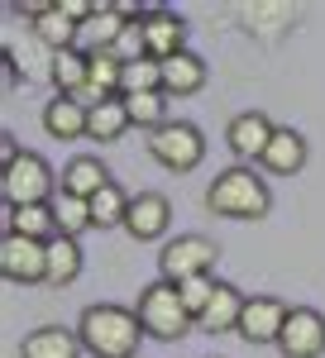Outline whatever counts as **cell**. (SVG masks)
<instances>
[{
  "label": "cell",
  "mask_w": 325,
  "mask_h": 358,
  "mask_svg": "<svg viewBox=\"0 0 325 358\" xmlns=\"http://www.w3.org/2000/svg\"><path fill=\"white\" fill-rule=\"evenodd\" d=\"M77 339L91 358H139L144 325H139L134 310H125V306H115V301H96L81 310Z\"/></svg>",
  "instance_id": "cell-1"
},
{
  "label": "cell",
  "mask_w": 325,
  "mask_h": 358,
  "mask_svg": "<svg viewBox=\"0 0 325 358\" xmlns=\"http://www.w3.org/2000/svg\"><path fill=\"white\" fill-rule=\"evenodd\" d=\"M206 206H211V215H225V220H263L272 196H268V182L254 167L235 163L206 187Z\"/></svg>",
  "instance_id": "cell-2"
},
{
  "label": "cell",
  "mask_w": 325,
  "mask_h": 358,
  "mask_svg": "<svg viewBox=\"0 0 325 358\" xmlns=\"http://www.w3.org/2000/svg\"><path fill=\"white\" fill-rule=\"evenodd\" d=\"M134 315H139V325H144V334H148V339H162V344L182 339V334L196 325L191 310L182 306V292H177L172 282H153V287H144V292H139Z\"/></svg>",
  "instance_id": "cell-3"
},
{
  "label": "cell",
  "mask_w": 325,
  "mask_h": 358,
  "mask_svg": "<svg viewBox=\"0 0 325 358\" xmlns=\"http://www.w3.org/2000/svg\"><path fill=\"white\" fill-rule=\"evenodd\" d=\"M53 167L43 163L39 153H20L10 167H0V196H5V210H20V206H53Z\"/></svg>",
  "instance_id": "cell-4"
},
{
  "label": "cell",
  "mask_w": 325,
  "mask_h": 358,
  "mask_svg": "<svg viewBox=\"0 0 325 358\" xmlns=\"http://www.w3.org/2000/svg\"><path fill=\"white\" fill-rule=\"evenodd\" d=\"M144 143H148V158L158 167H167V172H191L206 158V134L191 120H167L162 129L144 134Z\"/></svg>",
  "instance_id": "cell-5"
},
{
  "label": "cell",
  "mask_w": 325,
  "mask_h": 358,
  "mask_svg": "<svg viewBox=\"0 0 325 358\" xmlns=\"http://www.w3.org/2000/svg\"><path fill=\"white\" fill-rule=\"evenodd\" d=\"M220 263V248L206 234H177L158 248V273L162 282H187V277H211V268Z\"/></svg>",
  "instance_id": "cell-6"
},
{
  "label": "cell",
  "mask_w": 325,
  "mask_h": 358,
  "mask_svg": "<svg viewBox=\"0 0 325 358\" xmlns=\"http://www.w3.org/2000/svg\"><path fill=\"white\" fill-rule=\"evenodd\" d=\"M0 273L20 287H39L48 282V244L43 239H25V234H5L0 239Z\"/></svg>",
  "instance_id": "cell-7"
},
{
  "label": "cell",
  "mask_w": 325,
  "mask_h": 358,
  "mask_svg": "<svg viewBox=\"0 0 325 358\" xmlns=\"http://www.w3.org/2000/svg\"><path fill=\"white\" fill-rule=\"evenodd\" d=\"M277 354L282 358H321L325 354V315L311 306H292L282 339H277Z\"/></svg>",
  "instance_id": "cell-8"
},
{
  "label": "cell",
  "mask_w": 325,
  "mask_h": 358,
  "mask_svg": "<svg viewBox=\"0 0 325 358\" xmlns=\"http://www.w3.org/2000/svg\"><path fill=\"white\" fill-rule=\"evenodd\" d=\"M272 134H277V124H272L263 110H244V115H235V120H230L225 143H230V153H235V158L249 167V163H263V153H268Z\"/></svg>",
  "instance_id": "cell-9"
},
{
  "label": "cell",
  "mask_w": 325,
  "mask_h": 358,
  "mask_svg": "<svg viewBox=\"0 0 325 358\" xmlns=\"http://www.w3.org/2000/svg\"><path fill=\"white\" fill-rule=\"evenodd\" d=\"M287 301L277 296H249L240 315V339L244 344H277L282 339V325H287Z\"/></svg>",
  "instance_id": "cell-10"
},
{
  "label": "cell",
  "mask_w": 325,
  "mask_h": 358,
  "mask_svg": "<svg viewBox=\"0 0 325 358\" xmlns=\"http://www.w3.org/2000/svg\"><path fill=\"white\" fill-rule=\"evenodd\" d=\"M167 224H172V201L162 192H139L130 196V215H125V234L139 239V244H153L167 234Z\"/></svg>",
  "instance_id": "cell-11"
},
{
  "label": "cell",
  "mask_w": 325,
  "mask_h": 358,
  "mask_svg": "<svg viewBox=\"0 0 325 358\" xmlns=\"http://www.w3.org/2000/svg\"><path fill=\"white\" fill-rule=\"evenodd\" d=\"M139 29H144V48H148V57L167 62V57L187 53V20H182L177 10H148Z\"/></svg>",
  "instance_id": "cell-12"
},
{
  "label": "cell",
  "mask_w": 325,
  "mask_h": 358,
  "mask_svg": "<svg viewBox=\"0 0 325 358\" xmlns=\"http://www.w3.org/2000/svg\"><path fill=\"white\" fill-rule=\"evenodd\" d=\"M125 29H130V24L115 15V5H101V10L81 24L77 53H86V57H91V53H115V48H120V38H125Z\"/></svg>",
  "instance_id": "cell-13"
},
{
  "label": "cell",
  "mask_w": 325,
  "mask_h": 358,
  "mask_svg": "<svg viewBox=\"0 0 325 358\" xmlns=\"http://www.w3.org/2000/svg\"><path fill=\"white\" fill-rule=\"evenodd\" d=\"M244 301H249V296H244L240 287H230V282H220L216 287V296H211V306H206V310H201V315H196V325H201V330L206 334H240V315H244Z\"/></svg>",
  "instance_id": "cell-14"
},
{
  "label": "cell",
  "mask_w": 325,
  "mask_h": 358,
  "mask_svg": "<svg viewBox=\"0 0 325 358\" xmlns=\"http://www.w3.org/2000/svg\"><path fill=\"white\" fill-rule=\"evenodd\" d=\"M81 339L62 325H39L20 339V358H81Z\"/></svg>",
  "instance_id": "cell-15"
},
{
  "label": "cell",
  "mask_w": 325,
  "mask_h": 358,
  "mask_svg": "<svg viewBox=\"0 0 325 358\" xmlns=\"http://www.w3.org/2000/svg\"><path fill=\"white\" fill-rule=\"evenodd\" d=\"M130 129H134V124H130V110H125V96H106V101L86 106V138L115 143V138L130 134Z\"/></svg>",
  "instance_id": "cell-16"
},
{
  "label": "cell",
  "mask_w": 325,
  "mask_h": 358,
  "mask_svg": "<svg viewBox=\"0 0 325 358\" xmlns=\"http://www.w3.org/2000/svg\"><path fill=\"white\" fill-rule=\"evenodd\" d=\"M306 134H297L292 124H277V134H272L268 153H263V167L277 172V177H297L301 167H306Z\"/></svg>",
  "instance_id": "cell-17"
},
{
  "label": "cell",
  "mask_w": 325,
  "mask_h": 358,
  "mask_svg": "<svg viewBox=\"0 0 325 358\" xmlns=\"http://www.w3.org/2000/svg\"><path fill=\"white\" fill-rule=\"evenodd\" d=\"M206 57H196L187 48V53H177V57H167L162 62V96H196L201 86H206Z\"/></svg>",
  "instance_id": "cell-18"
},
{
  "label": "cell",
  "mask_w": 325,
  "mask_h": 358,
  "mask_svg": "<svg viewBox=\"0 0 325 358\" xmlns=\"http://www.w3.org/2000/svg\"><path fill=\"white\" fill-rule=\"evenodd\" d=\"M110 182H115V177L106 172V163H101V158H91V153H77L72 163L62 167V192L81 196V201H91L96 192H106Z\"/></svg>",
  "instance_id": "cell-19"
},
{
  "label": "cell",
  "mask_w": 325,
  "mask_h": 358,
  "mask_svg": "<svg viewBox=\"0 0 325 358\" xmlns=\"http://www.w3.org/2000/svg\"><path fill=\"white\" fill-rule=\"evenodd\" d=\"M43 129L53 138H86V106L77 96H53L43 106Z\"/></svg>",
  "instance_id": "cell-20"
},
{
  "label": "cell",
  "mask_w": 325,
  "mask_h": 358,
  "mask_svg": "<svg viewBox=\"0 0 325 358\" xmlns=\"http://www.w3.org/2000/svg\"><path fill=\"white\" fill-rule=\"evenodd\" d=\"M5 234H25V239H57V220L53 206H20V210H5Z\"/></svg>",
  "instance_id": "cell-21"
},
{
  "label": "cell",
  "mask_w": 325,
  "mask_h": 358,
  "mask_svg": "<svg viewBox=\"0 0 325 358\" xmlns=\"http://www.w3.org/2000/svg\"><path fill=\"white\" fill-rule=\"evenodd\" d=\"M77 277H81V244L67 234L48 239V282L43 287H72Z\"/></svg>",
  "instance_id": "cell-22"
},
{
  "label": "cell",
  "mask_w": 325,
  "mask_h": 358,
  "mask_svg": "<svg viewBox=\"0 0 325 358\" xmlns=\"http://www.w3.org/2000/svg\"><path fill=\"white\" fill-rule=\"evenodd\" d=\"M48 77H53L57 96H81V86L91 77V57L77 53V48H67V53H53V67H48Z\"/></svg>",
  "instance_id": "cell-23"
},
{
  "label": "cell",
  "mask_w": 325,
  "mask_h": 358,
  "mask_svg": "<svg viewBox=\"0 0 325 358\" xmlns=\"http://www.w3.org/2000/svg\"><path fill=\"white\" fill-rule=\"evenodd\" d=\"M125 110H130V124L153 134V129L167 124V96L162 91H139V96H125Z\"/></svg>",
  "instance_id": "cell-24"
},
{
  "label": "cell",
  "mask_w": 325,
  "mask_h": 358,
  "mask_svg": "<svg viewBox=\"0 0 325 358\" xmlns=\"http://www.w3.org/2000/svg\"><path fill=\"white\" fill-rule=\"evenodd\" d=\"M53 220H57V234H67V239H77L86 229H96L91 224V201H81V196H53Z\"/></svg>",
  "instance_id": "cell-25"
},
{
  "label": "cell",
  "mask_w": 325,
  "mask_h": 358,
  "mask_svg": "<svg viewBox=\"0 0 325 358\" xmlns=\"http://www.w3.org/2000/svg\"><path fill=\"white\" fill-rule=\"evenodd\" d=\"M125 215H130V196L120 182H110L106 192L91 196V224L96 229H115V224H125Z\"/></svg>",
  "instance_id": "cell-26"
},
{
  "label": "cell",
  "mask_w": 325,
  "mask_h": 358,
  "mask_svg": "<svg viewBox=\"0 0 325 358\" xmlns=\"http://www.w3.org/2000/svg\"><path fill=\"white\" fill-rule=\"evenodd\" d=\"M34 34H39V43H48L53 53H67V48H77L81 24H72V20H67V15H62V10L53 5V10H48V15L34 24Z\"/></svg>",
  "instance_id": "cell-27"
},
{
  "label": "cell",
  "mask_w": 325,
  "mask_h": 358,
  "mask_svg": "<svg viewBox=\"0 0 325 358\" xmlns=\"http://www.w3.org/2000/svg\"><path fill=\"white\" fill-rule=\"evenodd\" d=\"M139 91H162V62L158 57H130V62H125V86H120V96H139Z\"/></svg>",
  "instance_id": "cell-28"
},
{
  "label": "cell",
  "mask_w": 325,
  "mask_h": 358,
  "mask_svg": "<svg viewBox=\"0 0 325 358\" xmlns=\"http://www.w3.org/2000/svg\"><path fill=\"white\" fill-rule=\"evenodd\" d=\"M216 287H220L216 277H187V282H177V292H182V306L191 310V320H196V315H201V310L211 306Z\"/></svg>",
  "instance_id": "cell-29"
},
{
  "label": "cell",
  "mask_w": 325,
  "mask_h": 358,
  "mask_svg": "<svg viewBox=\"0 0 325 358\" xmlns=\"http://www.w3.org/2000/svg\"><path fill=\"white\" fill-rule=\"evenodd\" d=\"M20 153H25V148H20V138L5 129V134H0V167H10L15 158H20Z\"/></svg>",
  "instance_id": "cell-30"
},
{
  "label": "cell",
  "mask_w": 325,
  "mask_h": 358,
  "mask_svg": "<svg viewBox=\"0 0 325 358\" xmlns=\"http://www.w3.org/2000/svg\"><path fill=\"white\" fill-rule=\"evenodd\" d=\"M20 82V67H15V53H5V86Z\"/></svg>",
  "instance_id": "cell-31"
}]
</instances>
